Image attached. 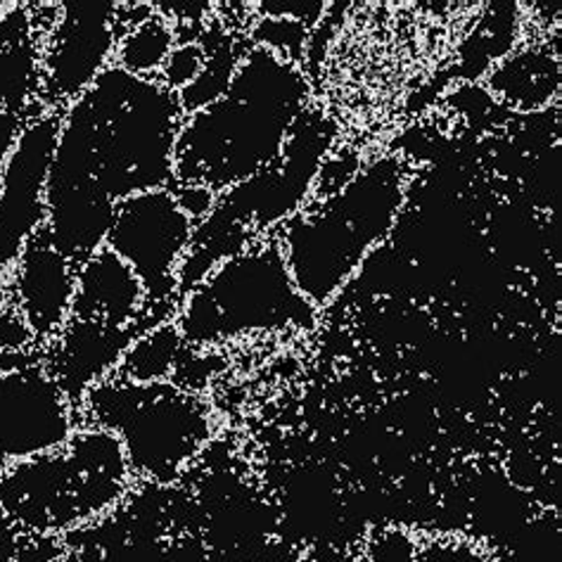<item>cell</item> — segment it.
I'll return each mask as SVG.
<instances>
[{
    "label": "cell",
    "mask_w": 562,
    "mask_h": 562,
    "mask_svg": "<svg viewBox=\"0 0 562 562\" xmlns=\"http://www.w3.org/2000/svg\"><path fill=\"white\" fill-rule=\"evenodd\" d=\"M181 116L176 93L159 79L110 65L63 116L46 186L48 214L100 218L131 195L169 188Z\"/></svg>",
    "instance_id": "1"
},
{
    "label": "cell",
    "mask_w": 562,
    "mask_h": 562,
    "mask_svg": "<svg viewBox=\"0 0 562 562\" xmlns=\"http://www.w3.org/2000/svg\"><path fill=\"white\" fill-rule=\"evenodd\" d=\"M306 95L300 65L266 48L249 50L226 95L181 122L173 183L224 192L273 167L304 114Z\"/></svg>",
    "instance_id": "2"
},
{
    "label": "cell",
    "mask_w": 562,
    "mask_h": 562,
    "mask_svg": "<svg viewBox=\"0 0 562 562\" xmlns=\"http://www.w3.org/2000/svg\"><path fill=\"white\" fill-rule=\"evenodd\" d=\"M406 195V173L394 157H378L333 195L292 214L280 231V255L302 297L330 304L392 233Z\"/></svg>",
    "instance_id": "3"
},
{
    "label": "cell",
    "mask_w": 562,
    "mask_h": 562,
    "mask_svg": "<svg viewBox=\"0 0 562 562\" xmlns=\"http://www.w3.org/2000/svg\"><path fill=\"white\" fill-rule=\"evenodd\" d=\"M128 482L120 437L93 425L74 432L63 449L8 465L0 475V508L12 522L53 535L108 513Z\"/></svg>",
    "instance_id": "4"
},
{
    "label": "cell",
    "mask_w": 562,
    "mask_h": 562,
    "mask_svg": "<svg viewBox=\"0 0 562 562\" xmlns=\"http://www.w3.org/2000/svg\"><path fill=\"white\" fill-rule=\"evenodd\" d=\"M316 314L294 288L278 243H271L221 261L188 294L176 325L190 345H216L245 335L312 330Z\"/></svg>",
    "instance_id": "5"
},
{
    "label": "cell",
    "mask_w": 562,
    "mask_h": 562,
    "mask_svg": "<svg viewBox=\"0 0 562 562\" xmlns=\"http://www.w3.org/2000/svg\"><path fill=\"white\" fill-rule=\"evenodd\" d=\"M83 406L95 427L120 437L131 475L155 484L179 480L212 439L210 406L169 380H102L88 390Z\"/></svg>",
    "instance_id": "6"
},
{
    "label": "cell",
    "mask_w": 562,
    "mask_h": 562,
    "mask_svg": "<svg viewBox=\"0 0 562 562\" xmlns=\"http://www.w3.org/2000/svg\"><path fill=\"white\" fill-rule=\"evenodd\" d=\"M195 224L171 188L138 192L116 204L105 247L124 259L143 283L147 302L179 292V266Z\"/></svg>",
    "instance_id": "7"
},
{
    "label": "cell",
    "mask_w": 562,
    "mask_h": 562,
    "mask_svg": "<svg viewBox=\"0 0 562 562\" xmlns=\"http://www.w3.org/2000/svg\"><path fill=\"white\" fill-rule=\"evenodd\" d=\"M330 126L318 112L302 114L276 165L226 190L224 200L214 204V212L247 231L249 226L269 228L297 214L323 167V155L333 140Z\"/></svg>",
    "instance_id": "8"
},
{
    "label": "cell",
    "mask_w": 562,
    "mask_h": 562,
    "mask_svg": "<svg viewBox=\"0 0 562 562\" xmlns=\"http://www.w3.org/2000/svg\"><path fill=\"white\" fill-rule=\"evenodd\" d=\"M63 116L41 114L29 122L0 173V276L14 269L24 247L46 226V186L60 138Z\"/></svg>",
    "instance_id": "9"
},
{
    "label": "cell",
    "mask_w": 562,
    "mask_h": 562,
    "mask_svg": "<svg viewBox=\"0 0 562 562\" xmlns=\"http://www.w3.org/2000/svg\"><path fill=\"white\" fill-rule=\"evenodd\" d=\"M74 432V406L46 368L0 371V465L63 449Z\"/></svg>",
    "instance_id": "10"
},
{
    "label": "cell",
    "mask_w": 562,
    "mask_h": 562,
    "mask_svg": "<svg viewBox=\"0 0 562 562\" xmlns=\"http://www.w3.org/2000/svg\"><path fill=\"white\" fill-rule=\"evenodd\" d=\"M114 3H63L43 53V81L63 100H77L110 67L116 50Z\"/></svg>",
    "instance_id": "11"
},
{
    "label": "cell",
    "mask_w": 562,
    "mask_h": 562,
    "mask_svg": "<svg viewBox=\"0 0 562 562\" xmlns=\"http://www.w3.org/2000/svg\"><path fill=\"white\" fill-rule=\"evenodd\" d=\"M74 290H77V266L57 249L46 228L22 251L14 263L12 304L29 323L36 339L53 342L71 318Z\"/></svg>",
    "instance_id": "12"
},
{
    "label": "cell",
    "mask_w": 562,
    "mask_h": 562,
    "mask_svg": "<svg viewBox=\"0 0 562 562\" xmlns=\"http://www.w3.org/2000/svg\"><path fill=\"white\" fill-rule=\"evenodd\" d=\"M138 335H143L138 325L116 328L95 321H67L63 333L53 339L55 353L48 373L60 384L74 408L83 404L88 390L120 368L126 349Z\"/></svg>",
    "instance_id": "13"
},
{
    "label": "cell",
    "mask_w": 562,
    "mask_h": 562,
    "mask_svg": "<svg viewBox=\"0 0 562 562\" xmlns=\"http://www.w3.org/2000/svg\"><path fill=\"white\" fill-rule=\"evenodd\" d=\"M145 304L147 297L138 276L110 247H100L77 266L71 318L128 328L140 323Z\"/></svg>",
    "instance_id": "14"
},
{
    "label": "cell",
    "mask_w": 562,
    "mask_h": 562,
    "mask_svg": "<svg viewBox=\"0 0 562 562\" xmlns=\"http://www.w3.org/2000/svg\"><path fill=\"white\" fill-rule=\"evenodd\" d=\"M492 88L520 110H537L555 93L558 63L549 53L525 50L492 74Z\"/></svg>",
    "instance_id": "15"
},
{
    "label": "cell",
    "mask_w": 562,
    "mask_h": 562,
    "mask_svg": "<svg viewBox=\"0 0 562 562\" xmlns=\"http://www.w3.org/2000/svg\"><path fill=\"white\" fill-rule=\"evenodd\" d=\"M337 492L333 482L316 470L292 477L285 490V520L302 539H321L337 520Z\"/></svg>",
    "instance_id": "16"
},
{
    "label": "cell",
    "mask_w": 562,
    "mask_h": 562,
    "mask_svg": "<svg viewBox=\"0 0 562 562\" xmlns=\"http://www.w3.org/2000/svg\"><path fill=\"white\" fill-rule=\"evenodd\" d=\"M183 345L186 339L179 325L169 321L159 323L157 328L133 339V345L126 349L124 359L114 373H120L122 380L136 384L165 382L176 368Z\"/></svg>",
    "instance_id": "17"
},
{
    "label": "cell",
    "mask_w": 562,
    "mask_h": 562,
    "mask_svg": "<svg viewBox=\"0 0 562 562\" xmlns=\"http://www.w3.org/2000/svg\"><path fill=\"white\" fill-rule=\"evenodd\" d=\"M266 535V510L247 494H221L206 515V539L224 551L245 549L249 543L263 541Z\"/></svg>",
    "instance_id": "18"
},
{
    "label": "cell",
    "mask_w": 562,
    "mask_h": 562,
    "mask_svg": "<svg viewBox=\"0 0 562 562\" xmlns=\"http://www.w3.org/2000/svg\"><path fill=\"white\" fill-rule=\"evenodd\" d=\"M173 48L176 34L171 24L159 14H150L140 24H133L122 41H116L114 67L133 74V77L153 79V74H161L165 69Z\"/></svg>",
    "instance_id": "19"
},
{
    "label": "cell",
    "mask_w": 562,
    "mask_h": 562,
    "mask_svg": "<svg viewBox=\"0 0 562 562\" xmlns=\"http://www.w3.org/2000/svg\"><path fill=\"white\" fill-rule=\"evenodd\" d=\"M238 65H240V57L235 55L231 43L216 46L212 53L206 50V60H204L202 71L198 74V79L190 86H186L181 93H176L181 114L183 116L195 114L204 108L214 105L216 100L224 98Z\"/></svg>",
    "instance_id": "20"
},
{
    "label": "cell",
    "mask_w": 562,
    "mask_h": 562,
    "mask_svg": "<svg viewBox=\"0 0 562 562\" xmlns=\"http://www.w3.org/2000/svg\"><path fill=\"white\" fill-rule=\"evenodd\" d=\"M251 36L257 41V48L271 50L283 60L297 65L306 41V26L290 18H263Z\"/></svg>",
    "instance_id": "21"
},
{
    "label": "cell",
    "mask_w": 562,
    "mask_h": 562,
    "mask_svg": "<svg viewBox=\"0 0 562 562\" xmlns=\"http://www.w3.org/2000/svg\"><path fill=\"white\" fill-rule=\"evenodd\" d=\"M420 539L404 527H384L366 541L359 562H418Z\"/></svg>",
    "instance_id": "22"
},
{
    "label": "cell",
    "mask_w": 562,
    "mask_h": 562,
    "mask_svg": "<svg viewBox=\"0 0 562 562\" xmlns=\"http://www.w3.org/2000/svg\"><path fill=\"white\" fill-rule=\"evenodd\" d=\"M206 60V50L198 43H181L179 48H173L169 60L159 74V81L165 88H169L171 93H181L186 86L198 79V74L202 71Z\"/></svg>",
    "instance_id": "23"
},
{
    "label": "cell",
    "mask_w": 562,
    "mask_h": 562,
    "mask_svg": "<svg viewBox=\"0 0 562 562\" xmlns=\"http://www.w3.org/2000/svg\"><path fill=\"white\" fill-rule=\"evenodd\" d=\"M418 562H494V558L470 539L437 537L420 541Z\"/></svg>",
    "instance_id": "24"
},
{
    "label": "cell",
    "mask_w": 562,
    "mask_h": 562,
    "mask_svg": "<svg viewBox=\"0 0 562 562\" xmlns=\"http://www.w3.org/2000/svg\"><path fill=\"white\" fill-rule=\"evenodd\" d=\"M36 342V337L29 328V323L20 314V308L10 304L0 312V351L5 353H24Z\"/></svg>",
    "instance_id": "25"
},
{
    "label": "cell",
    "mask_w": 562,
    "mask_h": 562,
    "mask_svg": "<svg viewBox=\"0 0 562 562\" xmlns=\"http://www.w3.org/2000/svg\"><path fill=\"white\" fill-rule=\"evenodd\" d=\"M176 200H179L181 210L192 218V224L195 221H202L204 216H210V212L214 210V200H216V192H212L210 188H202V186H179L173 190Z\"/></svg>",
    "instance_id": "26"
},
{
    "label": "cell",
    "mask_w": 562,
    "mask_h": 562,
    "mask_svg": "<svg viewBox=\"0 0 562 562\" xmlns=\"http://www.w3.org/2000/svg\"><path fill=\"white\" fill-rule=\"evenodd\" d=\"M263 18H290L297 20L304 26L323 18V3H261L259 5Z\"/></svg>",
    "instance_id": "27"
},
{
    "label": "cell",
    "mask_w": 562,
    "mask_h": 562,
    "mask_svg": "<svg viewBox=\"0 0 562 562\" xmlns=\"http://www.w3.org/2000/svg\"><path fill=\"white\" fill-rule=\"evenodd\" d=\"M8 304H10V292H8V285H5L3 276H0V312H3Z\"/></svg>",
    "instance_id": "28"
},
{
    "label": "cell",
    "mask_w": 562,
    "mask_h": 562,
    "mask_svg": "<svg viewBox=\"0 0 562 562\" xmlns=\"http://www.w3.org/2000/svg\"><path fill=\"white\" fill-rule=\"evenodd\" d=\"M0 562H20V560H18V558H12L8 551L0 549Z\"/></svg>",
    "instance_id": "29"
}]
</instances>
